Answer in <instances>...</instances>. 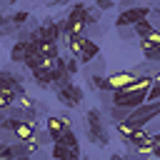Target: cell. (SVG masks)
I'll list each match as a JSON object with an SVG mask.
<instances>
[{
    "mask_svg": "<svg viewBox=\"0 0 160 160\" xmlns=\"http://www.w3.org/2000/svg\"><path fill=\"white\" fill-rule=\"evenodd\" d=\"M108 115H110V120H115V125H118V122L128 120L130 110H125V108H118V105H110V108H108Z\"/></svg>",
    "mask_w": 160,
    "mask_h": 160,
    "instance_id": "44dd1931",
    "label": "cell"
},
{
    "mask_svg": "<svg viewBox=\"0 0 160 160\" xmlns=\"http://www.w3.org/2000/svg\"><path fill=\"white\" fill-rule=\"evenodd\" d=\"M45 132L52 138V142H58V138L65 132V125H62V120H60L58 115H48V118H45Z\"/></svg>",
    "mask_w": 160,
    "mask_h": 160,
    "instance_id": "52a82bcc",
    "label": "cell"
},
{
    "mask_svg": "<svg viewBox=\"0 0 160 160\" xmlns=\"http://www.w3.org/2000/svg\"><path fill=\"white\" fill-rule=\"evenodd\" d=\"M88 82H90L92 90H98V92H108V90H105V75H92V78H88Z\"/></svg>",
    "mask_w": 160,
    "mask_h": 160,
    "instance_id": "484cf974",
    "label": "cell"
},
{
    "mask_svg": "<svg viewBox=\"0 0 160 160\" xmlns=\"http://www.w3.org/2000/svg\"><path fill=\"white\" fill-rule=\"evenodd\" d=\"M85 125H88V138H90L95 145L105 148V145L110 142V138H108V128H105V120H102V110L90 108V110L85 112Z\"/></svg>",
    "mask_w": 160,
    "mask_h": 160,
    "instance_id": "6da1fadb",
    "label": "cell"
},
{
    "mask_svg": "<svg viewBox=\"0 0 160 160\" xmlns=\"http://www.w3.org/2000/svg\"><path fill=\"white\" fill-rule=\"evenodd\" d=\"M158 115H160V102H142L135 110H130L128 122H132L135 128H148V122L158 120Z\"/></svg>",
    "mask_w": 160,
    "mask_h": 160,
    "instance_id": "7a4b0ae2",
    "label": "cell"
},
{
    "mask_svg": "<svg viewBox=\"0 0 160 160\" xmlns=\"http://www.w3.org/2000/svg\"><path fill=\"white\" fill-rule=\"evenodd\" d=\"M145 102H160V78L152 80V85L145 92Z\"/></svg>",
    "mask_w": 160,
    "mask_h": 160,
    "instance_id": "ffe728a7",
    "label": "cell"
},
{
    "mask_svg": "<svg viewBox=\"0 0 160 160\" xmlns=\"http://www.w3.org/2000/svg\"><path fill=\"white\" fill-rule=\"evenodd\" d=\"M32 140L38 142V148H45V145H52V138L45 132V130H35V135H32Z\"/></svg>",
    "mask_w": 160,
    "mask_h": 160,
    "instance_id": "4316f807",
    "label": "cell"
},
{
    "mask_svg": "<svg viewBox=\"0 0 160 160\" xmlns=\"http://www.w3.org/2000/svg\"><path fill=\"white\" fill-rule=\"evenodd\" d=\"M15 105H18V108H20V110L28 115V112H35V108H38V100H35L32 95H28V92H25V95L15 98Z\"/></svg>",
    "mask_w": 160,
    "mask_h": 160,
    "instance_id": "8fae6325",
    "label": "cell"
},
{
    "mask_svg": "<svg viewBox=\"0 0 160 160\" xmlns=\"http://www.w3.org/2000/svg\"><path fill=\"white\" fill-rule=\"evenodd\" d=\"M135 80V75L130 72V70H115V72H110V75H105V90L108 92H118V90H122L128 82H132Z\"/></svg>",
    "mask_w": 160,
    "mask_h": 160,
    "instance_id": "5b68a950",
    "label": "cell"
},
{
    "mask_svg": "<svg viewBox=\"0 0 160 160\" xmlns=\"http://www.w3.org/2000/svg\"><path fill=\"white\" fill-rule=\"evenodd\" d=\"M152 30H155V25H152L150 20H140V22H135V25H132V32H135V38H138V40L148 38Z\"/></svg>",
    "mask_w": 160,
    "mask_h": 160,
    "instance_id": "4fadbf2b",
    "label": "cell"
},
{
    "mask_svg": "<svg viewBox=\"0 0 160 160\" xmlns=\"http://www.w3.org/2000/svg\"><path fill=\"white\" fill-rule=\"evenodd\" d=\"M38 55L40 58H60V50H58V45L55 42H38Z\"/></svg>",
    "mask_w": 160,
    "mask_h": 160,
    "instance_id": "9a60e30c",
    "label": "cell"
},
{
    "mask_svg": "<svg viewBox=\"0 0 160 160\" xmlns=\"http://www.w3.org/2000/svg\"><path fill=\"white\" fill-rule=\"evenodd\" d=\"M32 82H35L38 88L48 90V88H52V75H50V72H40V70H32Z\"/></svg>",
    "mask_w": 160,
    "mask_h": 160,
    "instance_id": "ac0fdd59",
    "label": "cell"
},
{
    "mask_svg": "<svg viewBox=\"0 0 160 160\" xmlns=\"http://www.w3.org/2000/svg\"><path fill=\"white\" fill-rule=\"evenodd\" d=\"M12 135H15V140H18V142H25V140H32L35 128H32L30 122H18V125H15V130H12Z\"/></svg>",
    "mask_w": 160,
    "mask_h": 160,
    "instance_id": "9c48e42d",
    "label": "cell"
},
{
    "mask_svg": "<svg viewBox=\"0 0 160 160\" xmlns=\"http://www.w3.org/2000/svg\"><path fill=\"white\" fill-rule=\"evenodd\" d=\"M118 32H120V38H122V40H132V38H135L132 28H118Z\"/></svg>",
    "mask_w": 160,
    "mask_h": 160,
    "instance_id": "f546056e",
    "label": "cell"
},
{
    "mask_svg": "<svg viewBox=\"0 0 160 160\" xmlns=\"http://www.w3.org/2000/svg\"><path fill=\"white\" fill-rule=\"evenodd\" d=\"M142 40H148V42H152V45H160V30L155 28V30H152L148 38H142Z\"/></svg>",
    "mask_w": 160,
    "mask_h": 160,
    "instance_id": "4dcf8cb0",
    "label": "cell"
},
{
    "mask_svg": "<svg viewBox=\"0 0 160 160\" xmlns=\"http://www.w3.org/2000/svg\"><path fill=\"white\" fill-rule=\"evenodd\" d=\"M140 52L145 55V62H158L160 58V45H152L148 40H140Z\"/></svg>",
    "mask_w": 160,
    "mask_h": 160,
    "instance_id": "ba28073f",
    "label": "cell"
},
{
    "mask_svg": "<svg viewBox=\"0 0 160 160\" xmlns=\"http://www.w3.org/2000/svg\"><path fill=\"white\" fill-rule=\"evenodd\" d=\"M82 20H85V28L100 25V10H98V8H88V10H85V15H82Z\"/></svg>",
    "mask_w": 160,
    "mask_h": 160,
    "instance_id": "7402d4cb",
    "label": "cell"
},
{
    "mask_svg": "<svg viewBox=\"0 0 160 160\" xmlns=\"http://www.w3.org/2000/svg\"><path fill=\"white\" fill-rule=\"evenodd\" d=\"M95 8L102 12V10H112V8H115V2H110V0H98V2H95Z\"/></svg>",
    "mask_w": 160,
    "mask_h": 160,
    "instance_id": "f1b7e54d",
    "label": "cell"
},
{
    "mask_svg": "<svg viewBox=\"0 0 160 160\" xmlns=\"http://www.w3.org/2000/svg\"><path fill=\"white\" fill-rule=\"evenodd\" d=\"M58 60V58H55ZM55 60L52 58H38V68L35 70H40V72H50L52 75V70H55Z\"/></svg>",
    "mask_w": 160,
    "mask_h": 160,
    "instance_id": "cb8c5ba5",
    "label": "cell"
},
{
    "mask_svg": "<svg viewBox=\"0 0 160 160\" xmlns=\"http://www.w3.org/2000/svg\"><path fill=\"white\" fill-rule=\"evenodd\" d=\"M5 20H8V22L15 28V30H20V28H25V25H28L30 12H28V10H15V12H12L10 18H5Z\"/></svg>",
    "mask_w": 160,
    "mask_h": 160,
    "instance_id": "30bf717a",
    "label": "cell"
},
{
    "mask_svg": "<svg viewBox=\"0 0 160 160\" xmlns=\"http://www.w3.org/2000/svg\"><path fill=\"white\" fill-rule=\"evenodd\" d=\"M62 60H65V72H68L70 78H75V75H78V70H80L78 60H75V58H62Z\"/></svg>",
    "mask_w": 160,
    "mask_h": 160,
    "instance_id": "83f0119b",
    "label": "cell"
},
{
    "mask_svg": "<svg viewBox=\"0 0 160 160\" xmlns=\"http://www.w3.org/2000/svg\"><path fill=\"white\" fill-rule=\"evenodd\" d=\"M0 160H12V158H8V155H0Z\"/></svg>",
    "mask_w": 160,
    "mask_h": 160,
    "instance_id": "1f68e13d",
    "label": "cell"
},
{
    "mask_svg": "<svg viewBox=\"0 0 160 160\" xmlns=\"http://www.w3.org/2000/svg\"><path fill=\"white\" fill-rule=\"evenodd\" d=\"M55 95H58L60 105H65V108H78V105L82 102V98H85L82 88H80V85H75V82L65 85L62 90H55Z\"/></svg>",
    "mask_w": 160,
    "mask_h": 160,
    "instance_id": "277c9868",
    "label": "cell"
},
{
    "mask_svg": "<svg viewBox=\"0 0 160 160\" xmlns=\"http://www.w3.org/2000/svg\"><path fill=\"white\" fill-rule=\"evenodd\" d=\"M150 10H152V8H148V5H132V8H128V10H120L118 18H115V28H132L135 22L148 20Z\"/></svg>",
    "mask_w": 160,
    "mask_h": 160,
    "instance_id": "3957f363",
    "label": "cell"
},
{
    "mask_svg": "<svg viewBox=\"0 0 160 160\" xmlns=\"http://www.w3.org/2000/svg\"><path fill=\"white\" fill-rule=\"evenodd\" d=\"M85 35H80V38H68L65 40V45H68V52H70V58H78L80 55V50H82V45H85Z\"/></svg>",
    "mask_w": 160,
    "mask_h": 160,
    "instance_id": "5bb4252c",
    "label": "cell"
},
{
    "mask_svg": "<svg viewBox=\"0 0 160 160\" xmlns=\"http://www.w3.org/2000/svg\"><path fill=\"white\" fill-rule=\"evenodd\" d=\"M15 105V90H0V110H8Z\"/></svg>",
    "mask_w": 160,
    "mask_h": 160,
    "instance_id": "603a6c76",
    "label": "cell"
},
{
    "mask_svg": "<svg viewBox=\"0 0 160 160\" xmlns=\"http://www.w3.org/2000/svg\"><path fill=\"white\" fill-rule=\"evenodd\" d=\"M98 55H100V45H98L95 40H85V45H82L80 55H78L75 60H78V65H90Z\"/></svg>",
    "mask_w": 160,
    "mask_h": 160,
    "instance_id": "8992f818",
    "label": "cell"
},
{
    "mask_svg": "<svg viewBox=\"0 0 160 160\" xmlns=\"http://www.w3.org/2000/svg\"><path fill=\"white\" fill-rule=\"evenodd\" d=\"M148 142H150L148 128H135V132L130 135V145H132V148H140V145H148Z\"/></svg>",
    "mask_w": 160,
    "mask_h": 160,
    "instance_id": "7c38bea8",
    "label": "cell"
},
{
    "mask_svg": "<svg viewBox=\"0 0 160 160\" xmlns=\"http://www.w3.org/2000/svg\"><path fill=\"white\" fill-rule=\"evenodd\" d=\"M25 45L28 42H22V40H15L12 42V48H10V60L12 62H20L22 65V60H25Z\"/></svg>",
    "mask_w": 160,
    "mask_h": 160,
    "instance_id": "e0dca14e",
    "label": "cell"
},
{
    "mask_svg": "<svg viewBox=\"0 0 160 160\" xmlns=\"http://www.w3.org/2000/svg\"><path fill=\"white\" fill-rule=\"evenodd\" d=\"M50 158L52 160H70V150L65 145H60V142H52L50 145Z\"/></svg>",
    "mask_w": 160,
    "mask_h": 160,
    "instance_id": "d6986e66",
    "label": "cell"
},
{
    "mask_svg": "<svg viewBox=\"0 0 160 160\" xmlns=\"http://www.w3.org/2000/svg\"><path fill=\"white\" fill-rule=\"evenodd\" d=\"M102 72H105V60H102V55H98V58L85 68L82 75H85V78H92V75H102Z\"/></svg>",
    "mask_w": 160,
    "mask_h": 160,
    "instance_id": "2e32d148",
    "label": "cell"
},
{
    "mask_svg": "<svg viewBox=\"0 0 160 160\" xmlns=\"http://www.w3.org/2000/svg\"><path fill=\"white\" fill-rule=\"evenodd\" d=\"M118 132H120V138H122V140H130V135L135 132V125H132V122H128V120H122V122H118Z\"/></svg>",
    "mask_w": 160,
    "mask_h": 160,
    "instance_id": "d4e9b609",
    "label": "cell"
},
{
    "mask_svg": "<svg viewBox=\"0 0 160 160\" xmlns=\"http://www.w3.org/2000/svg\"><path fill=\"white\" fill-rule=\"evenodd\" d=\"M15 160H30V158H15Z\"/></svg>",
    "mask_w": 160,
    "mask_h": 160,
    "instance_id": "d6a6232c",
    "label": "cell"
}]
</instances>
